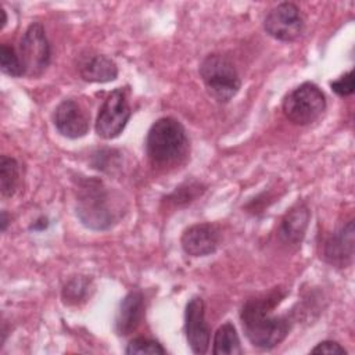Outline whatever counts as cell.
<instances>
[{
    "instance_id": "cell-1",
    "label": "cell",
    "mask_w": 355,
    "mask_h": 355,
    "mask_svg": "<svg viewBox=\"0 0 355 355\" xmlns=\"http://www.w3.org/2000/svg\"><path fill=\"white\" fill-rule=\"evenodd\" d=\"M287 291L273 288L269 293L252 297L244 302L240 320L248 341L259 349H272L279 345L291 330L288 315H273L275 308L283 301Z\"/></svg>"
},
{
    "instance_id": "cell-2",
    "label": "cell",
    "mask_w": 355,
    "mask_h": 355,
    "mask_svg": "<svg viewBox=\"0 0 355 355\" xmlns=\"http://www.w3.org/2000/svg\"><path fill=\"white\" fill-rule=\"evenodd\" d=\"M75 212L83 226L92 230H108L123 216L121 196L108 189L98 178H80L76 187Z\"/></svg>"
},
{
    "instance_id": "cell-3",
    "label": "cell",
    "mask_w": 355,
    "mask_h": 355,
    "mask_svg": "<svg viewBox=\"0 0 355 355\" xmlns=\"http://www.w3.org/2000/svg\"><path fill=\"white\" fill-rule=\"evenodd\" d=\"M146 154L150 164L158 169L182 164L189 154V139L184 126L172 116L157 119L147 132Z\"/></svg>"
},
{
    "instance_id": "cell-4",
    "label": "cell",
    "mask_w": 355,
    "mask_h": 355,
    "mask_svg": "<svg viewBox=\"0 0 355 355\" xmlns=\"http://www.w3.org/2000/svg\"><path fill=\"white\" fill-rule=\"evenodd\" d=\"M200 76L208 94L218 103H229L240 90L241 79L233 61L222 54H208L200 64Z\"/></svg>"
},
{
    "instance_id": "cell-5",
    "label": "cell",
    "mask_w": 355,
    "mask_h": 355,
    "mask_svg": "<svg viewBox=\"0 0 355 355\" xmlns=\"http://www.w3.org/2000/svg\"><path fill=\"white\" fill-rule=\"evenodd\" d=\"M282 110L290 122L305 126L324 112L326 96L313 82H304L284 96Z\"/></svg>"
},
{
    "instance_id": "cell-6",
    "label": "cell",
    "mask_w": 355,
    "mask_h": 355,
    "mask_svg": "<svg viewBox=\"0 0 355 355\" xmlns=\"http://www.w3.org/2000/svg\"><path fill=\"white\" fill-rule=\"evenodd\" d=\"M18 55L24 68V75L29 78L40 76L51 60V47L46 31L40 22H32L21 37Z\"/></svg>"
},
{
    "instance_id": "cell-7",
    "label": "cell",
    "mask_w": 355,
    "mask_h": 355,
    "mask_svg": "<svg viewBox=\"0 0 355 355\" xmlns=\"http://www.w3.org/2000/svg\"><path fill=\"white\" fill-rule=\"evenodd\" d=\"M132 115V110L128 101L126 90L116 87L108 93L103 101L97 119L96 133L105 140L118 137L126 128Z\"/></svg>"
},
{
    "instance_id": "cell-8",
    "label": "cell",
    "mask_w": 355,
    "mask_h": 355,
    "mask_svg": "<svg viewBox=\"0 0 355 355\" xmlns=\"http://www.w3.org/2000/svg\"><path fill=\"white\" fill-rule=\"evenodd\" d=\"M263 29L276 40L294 42L304 32V18L294 3H280L266 14Z\"/></svg>"
},
{
    "instance_id": "cell-9",
    "label": "cell",
    "mask_w": 355,
    "mask_h": 355,
    "mask_svg": "<svg viewBox=\"0 0 355 355\" xmlns=\"http://www.w3.org/2000/svg\"><path fill=\"white\" fill-rule=\"evenodd\" d=\"M355 232L354 220L349 219L334 232H331L322 243V259L334 268H348L354 261Z\"/></svg>"
},
{
    "instance_id": "cell-10",
    "label": "cell",
    "mask_w": 355,
    "mask_h": 355,
    "mask_svg": "<svg viewBox=\"0 0 355 355\" xmlns=\"http://www.w3.org/2000/svg\"><path fill=\"white\" fill-rule=\"evenodd\" d=\"M54 126L60 135L68 139H80L90 129V114L76 100H62L54 110Z\"/></svg>"
},
{
    "instance_id": "cell-11",
    "label": "cell",
    "mask_w": 355,
    "mask_h": 355,
    "mask_svg": "<svg viewBox=\"0 0 355 355\" xmlns=\"http://www.w3.org/2000/svg\"><path fill=\"white\" fill-rule=\"evenodd\" d=\"M184 334L194 354H205L209 347V327L205 322V305L201 297L189 300L184 311Z\"/></svg>"
},
{
    "instance_id": "cell-12",
    "label": "cell",
    "mask_w": 355,
    "mask_h": 355,
    "mask_svg": "<svg viewBox=\"0 0 355 355\" xmlns=\"http://www.w3.org/2000/svg\"><path fill=\"white\" fill-rule=\"evenodd\" d=\"M220 237L222 234L218 225L196 223L182 233L180 245L190 257H207L218 250Z\"/></svg>"
},
{
    "instance_id": "cell-13",
    "label": "cell",
    "mask_w": 355,
    "mask_h": 355,
    "mask_svg": "<svg viewBox=\"0 0 355 355\" xmlns=\"http://www.w3.org/2000/svg\"><path fill=\"white\" fill-rule=\"evenodd\" d=\"M79 76L90 83L112 82L118 76V67L112 58L105 54L86 51L79 55L76 64Z\"/></svg>"
},
{
    "instance_id": "cell-14",
    "label": "cell",
    "mask_w": 355,
    "mask_h": 355,
    "mask_svg": "<svg viewBox=\"0 0 355 355\" xmlns=\"http://www.w3.org/2000/svg\"><path fill=\"white\" fill-rule=\"evenodd\" d=\"M144 297L139 290L129 291L116 309L115 315V331L118 336L132 334L144 319Z\"/></svg>"
},
{
    "instance_id": "cell-15",
    "label": "cell",
    "mask_w": 355,
    "mask_h": 355,
    "mask_svg": "<svg viewBox=\"0 0 355 355\" xmlns=\"http://www.w3.org/2000/svg\"><path fill=\"white\" fill-rule=\"evenodd\" d=\"M311 219V211L304 201L294 204L282 218L277 236L287 245H300L305 237Z\"/></svg>"
},
{
    "instance_id": "cell-16",
    "label": "cell",
    "mask_w": 355,
    "mask_h": 355,
    "mask_svg": "<svg viewBox=\"0 0 355 355\" xmlns=\"http://www.w3.org/2000/svg\"><path fill=\"white\" fill-rule=\"evenodd\" d=\"M214 355H241L243 348L239 334L232 322H226L218 327L214 336Z\"/></svg>"
},
{
    "instance_id": "cell-17",
    "label": "cell",
    "mask_w": 355,
    "mask_h": 355,
    "mask_svg": "<svg viewBox=\"0 0 355 355\" xmlns=\"http://www.w3.org/2000/svg\"><path fill=\"white\" fill-rule=\"evenodd\" d=\"M19 164L15 158L1 155L0 158V191L4 198L12 197L19 186Z\"/></svg>"
},
{
    "instance_id": "cell-18",
    "label": "cell",
    "mask_w": 355,
    "mask_h": 355,
    "mask_svg": "<svg viewBox=\"0 0 355 355\" xmlns=\"http://www.w3.org/2000/svg\"><path fill=\"white\" fill-rule=\"evenodd\" d=\"M92 279L86 276L71 277L62 287L61 298L65 305H79L90 297L92 291Z\"/></svg>"
},
{
    "instance_id": "cell-19",
    "label": "cell",
    "mask_w": 355,
    "mask_h": 355,
    "mask_svg": "<svg viewBox=\"0 0 355 355\" xmlns=\"http://www.w3.org/2000/svg\"><path fill=\"white\" fill-rule=\"evenodd\" d=\"M204 191H205V186L201 182L191 180V182H186V183L180 184L179 187H176V190L168 196V200L173 205L180 207V205H186V204L194 201Z\"/></svg>"
},
{
    "instance_id": "cell-20",
    "label": "cell",
    "mask_w": 355,
    "mask_h": 355,
    "mask_svg": "<svg viewBox=\"0 0 355 355\" xmlns=\"http://www.w3.org/2000/svg\"><path fill=\"white\" fill-rule=\"evenodd\" d=\"M0 68L3 73L12 78H18L24 75V68L21 64L18 51L7 43H3L0 46Z\"/></svg>"
},
{
    "instance_id": "cell-21",
    "label": "cell",
    "mask_w": 355,
    "mask_h": 355,
    "mask_svg": "<svg viewBox=\"0 0 355 355\" xmlns=\"http://www.w3.org/2000/svg\"><path fill=\"white\" fill-rule=\"evenodd\" d=\"M125 354L133 355V354H151V355H164L166 354V349L153 338L147 337H136L129 341L128 347L125 348Z\"/></svg>"
},
{
    "instance_id": "cell-22",
    "label": "cell",
    "mask_w": 355,
    "mask_h": 355,
    "mask_svg": "<svg viewBox=\"0 0 355 355\" xmlns=\"http://www.w3.org/2000/svg\"><path fill=\"white\" fill-rule=\"evenodd\" d=\"M330 87L336 94L341 97L351 96L354 93V71L351 69L341 75L338 79L330 82Z\"/></svg>"
},
{
    "instance_id": "cell-23",
    "label": "cell",
    "mask_w": 355,
    "mask_h": 355,
    "mask_svg": "<svg viewBox=\"0 0 355 355\" xmlns=\"http://www.w3.org/2000/svg\"><path fill=\"white\" fill-rule=\"evenodd\" d=\"M312 354H326V355H345L347 349L337 341L324 340L311 349Z\"/></svg>"
},
{
    "instance_id": "cell-24",
    "label": "cell",
    "mask_w": 355,
    "mask_h": 355,
    "mask_svg": "<svg viewBox=\"0 0 355 355\" xmlns=\"http://www.w3.org/2000/svg\"><path fill=\"white\" fill-rule=\"evenodd\" d=\"M49 226V219L46 216H40L39 219H36L32 225H31V230H36V232H42L44 229H47Z\"/></svg>"
},
{
    "instance_id": "cell-25",
    "label": "cell",
    "mask_w": 355,
    "mask_h": 355,
    "mask_svg": "<svg viewBox=\"0 0 355 355\" xmlns=\"http://www.w3.org/2000/svg\"><path fill=\"white\" fill-rule=\"evenodd\" d=\"M10 220H8V214L7 211H1V232H6L7 230V226H8Z\"/></svg>"
},
{
    "instance_id": "cell-26",
    "label": "cell",
    "mask_w": 355,
    "mask_h": 355,
    "mask_svg": "<svg viewBox=\"0 0 355 355\" xmlns=\"http://www.w3.org/2000/svg\"><path fill=\"white\" fill-rule=\"evenodd\" d=\"M0 14H1V25H0V29H3L4 26H6V24H7V12H6V10L1 7L0 8Z\"/></svg>"
}]
</instances>
